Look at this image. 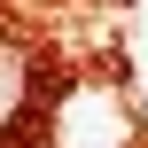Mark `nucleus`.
Listing matches in <instances>:
<instances>
[{
  "instance_id": "obj_1",
  "label": "nucleus",
  "mask_w": 148,
  "mask_h": 148,
  "mask_svg": "<svg viewBox=\"0 0 148 148\" xmlns=\"http://www.w3.org/2000/svg\"><path fill=\"white\" fill-rule=\"evenodd\" d=\"M23 101H31V62H23V47L0 39V125H16Z\"/></svg>"
}]
</instances>
